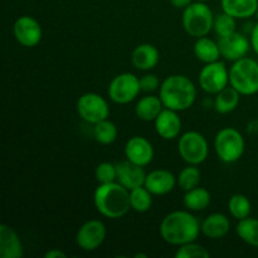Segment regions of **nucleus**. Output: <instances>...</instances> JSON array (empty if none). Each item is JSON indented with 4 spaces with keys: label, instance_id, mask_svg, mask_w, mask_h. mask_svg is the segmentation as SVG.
<instances>
[{
    "label": "nucleus",
    "instance_id": "obj_1",
    "mask_svg": "<svg viewBox=\"0 0 258 258\" xmlns=\"http://www.w3.org/2000/svg\"><path fill=\"white\" fill-rule=\"evenodd\" d=\"M201 222L190 211H174L166 214L160 223V236L171 246H183L194 242L202 233Z\"/></svg>",
    "mask_w": 258,
    "mask_h": 258
},
{
    "label": "nucleus",
    "instance_id": "obj_2",
    "mask_svg": "<svg viewBox=\"0 0 258 258\" xmlns=\"http://www.w3.org/2000/svg\"><path fill=\"white\" fill-rule=\"evenodd\" d=\"M93 204L105 218H122L131 209L130 190L118 181L98 184L93 193Z\"/></svg>",
    "mask_w": 258,
    "mask_h": 258
},
{
    "label": "nucleus",
    "instance_id": "obj_3",
    "mask_svg": "<svg viewBox=\"0 0 258 258\" xmlns=\"http://www.w3.org/2000/svg\"><path fill=\"white\" fill-rule=\"evenodd\" d=\"M159 97L164 107L174 111H186L197 100V87L193 81L184 75L168 76L161 82Z\"/></svg>",
    "mask_w": 258,
    "mask_h": 258
},
{
    "label": "nucleus",
    "instance_id": "obj_4",
    "mask_svg": "<svg viewBox=\"0 0 258 258\" xmlns=\"http://www.w3.org/2000/svg\"><path fill=\"white\" fill-rule=\"evenodd\" d=\"M214 14L204 2H193L183 10L181 24L186 34L194 38L206 37L214 25Z\"/></svg>",
    "mask_w": 258,
    "mask_h": 258
},
{
    "label": "nucleus",
    "instance_id": "obj_5",
    "mask_svg": "<svg viewBox=\"0 0 258 258\" xmlns=\"http://www.w3.org/2000/svg\"><path fill=\"white\" fill-rule=\"evenodd\" d=\"M229 85L242 96H253L258 93L257 60L243 57L233 62L229 68Z\"/></svg>",
    "mask_w": 258,
    "mask_h": 258
},
{
    "label": "nucleus",
    "instance_id": "obj_6",
    "mask_svg": "<svg viewBox=\"0 0 258 258\" xmlns=\"http://www.w3.org/2000/svg\"><path fill=\"white\" fill-rule=\"evenodd\" d=\"M246 141L241 131L234 127H224L218 131L214 139V150L221 161L233 164L243 156Z\"/></svg>",
    "mask_w": 258,
    "mask_h": 258
},
{
    "label": "nucleus",
    "instance_id": "obj_7",
    "mask_svg": "<svg viewBox=\"0 0 258 258\" xmlns=\"http://www.w3.org/2000/svg\"><path fill=\"white\" fill-rule=\"evenodd\" d=\"M178 153L186 164L201 165L209 155V144L203 134L186 131L179 136Z\"/></svg>",
    "mask_w": 258,
    "mask_h": 258
},
{
    "label": "nucleus",
    "instance_id": "obj_8",
    "mask_svg": "<svg viewBox=\"0 0 258 258\" xmlns=\"http://www.w3.org/2000/svg\"><path fill=\"white\" fill-rule=\"evenodd\" d=\"M140 92V78L130 72H123L115 76L107 88L110 100L117 105H127L133 102Z\"/></svg>",
    "mask_w": 258,
    "mask_h": 258
},
{
    "label": "nucleus",
    "instance_id": "obj_9",
    "mask_svg": "<svg viewBox=\"0 0 258 258\" xmlns=\"http://www.w3.org/2000/svg\"><path fill=\"white\" fill-rule=\"evenodd\" d=\"M78 116L88 123L100 122L110 117V105L105 97L95 92L83 93L76 103Z\"/></svg>",
    "mask_w": 258,
    "mask_h": 258
},
{
    "label": "nucleus",
    "instance_id": "obj_10",
    "mask_svg": "<svg viewBox=\"0 0 258 258\" xmlns=\"http://www.w3.org/2000/svg\"><path fill=\"white\" fill-rule=\"evenodd\" d=\"M198 81L204 92L217 95L229 85V70L221 60L207 63L199 72Z\"/></svg>",
    "mask_w": 258,
    "mask_h": 258
},
{
    "label": "nucleus",
    "instance_id": "obj_11",
    "mask_svg": "<svg viewBox=\"0 0 258 258\" xmlns=\"http://www.w3.org/2000/svg\"><path fill=\"white\" fill-rule=\"evenodd\" d=\"M106 226L98 219H91L85 222L78 228L76 234V243L81 249L86 252H92L100 248L106 239Z\"/></svg>",
    "mask_w": 258,
    "mask_h": 258
},
{
    "label": "nucleus",
    "instance_id": "obj_12",
    "mask_svg": "<svg viewBox=\"0 0 258 258\" xmlns=\"http://www.w3.org/2000/svg\"><path fill=\"white\" fill-rule=\"evenodd\" d=\"M14 38L20 45L33 48L42 40L43 30L39 22L30 15H22L18 18L13 25Z\"/></svg>",
    "mask_w": 258,
    "mask_h": 258
},
{
    "label": "nucleus",
    "instance_id": "obj_13",
    "mask_svg": "<svg viewBox=\"0 0 258 258\" xmlns=\"http://www.w3.org/2000/svg\"><path fill=\"white\" fill-rule=\"evenodd\" d=\"M218 44L222 57L231 62H236L246 57L247 53L252 48L251 40L239 32H234L226 37H219Z\"/></svg>",
    "mask_w": 258,
    "mask_h": 258
},
{
    "label": "nucleus",
    "instance_id": "obj_14",
    "mask_svg": "<svg viewBox=\"0 0 258 258\" xmlns=\"http://www.w3.org/2000/svg\"><path fill=\"white\" fill-rule=\"evenodd\" d=\"M126 160L140 166H148L154 159V146L144 136H133L125 144Z\"/></svg>",
    "mask_w": 258,
    "mask_h": 258
},
{
    "label": "nucleus",
    "instance_id": "obj_15",
    "mask_svg": "<svg viewBox=\"0 0 258 258\" xmlns=\"http://www.w3.org/2000/svg\"><path fill=\"white\" fill-rule=\"evenodd\" d=\"M154 123H155L156 134L164 140H174L180 136L183 122L179 117L178 111L164 107Z\"/></svg>",
    "mask_w": 258,
    "mask_h": 258
},
{
    "label": "nucleus",
    "instance_id": "obj_16",
    "mask_svg": "<svg viewBox=\"0 0 258 258\" xmlns=\"http://www.w3.org/2000/svg\"><path fill=\"white\" fill-rule=\"evenodd\" d=\"M178 184L176 176L166 169H156L146 174L144 185L153 193V196H165L173 191Z\"/></svg>",
    "mask_w": 258,
    "mask_h": 258
},
{
    "label": "nucleus",
    "instance_id": "obj_17",
    "mask_svg": "<svg viewBox=\"0 0 258 258\" xmlns=\"http://www.w3.org/2000/svg\"><path fill=\"white\" fill-rule=\"evenodd\" d=\"M116 168H117V180L116 181H118L128 190H133L145 184L146 173L144 170V166L125 160L116 164Z\"/></svg>",
    "mask_w": 258,
    "mask_h": 258
},
{
    "label": "nucleus",
    "instance_id": "obj_18",
    "mask_svg": "<svg viewBox=\"0 0 258 258\" xmlns=\"http://www.w3.org/2000/svg\"><path fill=\"white\" fill-rule=\"evenodd\" d=\"M160 60V53L155 45L141 43L131 53V63L139 71L148 72L155 68Z\"/></svg>",
    "mask_w": 258,
    "mask_h": 258
},
{
    "label": "nucleus",
    "instance_id": "obj_19",
    "mask_svg": "<svg viewBox=\"0 0 258 258\" xmlns=\"http://www.w3.org/2000/svg\"><path fill=\"white\" fill-rule=\"evenodd\" d=\"M24 254L20 237L12 227L0 224V257L20 258Z\"/></svg>",
    "mask_w": 258,
    "mask_h": 258
},
{
    "label": "nucleus",
    "instance_id": "obj_20",
    "mask_svg": "<svg viewBox=\"0 0 258 258\" xmlns=\"http://www.w3.org/2000/svg\"><path fill=\"white\" fill-rule=\"evenodd\" d=\"M202 233L211 239H221L231 231V221L226 214L212 213L201 224Z\"/></svg>",
    "mask_w": 258,
    "mask_h": 258
},
{
    "label": "nucleus",
    "instance_id": "obj_21",
    "mask_svg": "<svg viewBox=\"0 0 258 258\" xmlns=\"http://www.w3.org/2000/svg\"><path fill=\"white\" fill-rule=\"evenodd\" d=\"M222 12L236 19H248L256 15L258 0H221Z\"/></svg>",
    "mask_w": 258,
    "mask_h": 258
},
{
    "label": "nucleus",
    "instance_id": "obj_22",
    "mask_svg": "<svg viewBox=\"0 0 258 258\" xmlns=\"http://www.w3.org/2000/svg\"><path fill=\"white\" fill-rule=\"evenodd\" d=\"M163 108L164 105L159 96L148 95L138 101L135 106V113L141 121L150 122V121H155V118L163 111Z\"/></svg>",
    "mask_w": 258,
    "mask_h": 258
},
{
    "label": "nucleus",
    "instance_id": "obj_23",
    "mask_svg": "<svg viewBox=\"0 0 258 258\" xmlns=\"http://www.w3.org/2000/svg\"><path fill=\"white\" fill-rule=\"evenodd\" d=\"M193 52L197 59L201 60L204 64L216 62V60H219V58L222 57L218 42L211 39L207 35L206 37L197 38V42L194 43Z\"/></svg>",
    "mask_w": 258,
    "mask_h": 258
},
{
    "label": "nucleus",
    "instance_id": "obj_24",
    "mask_svg": "<svg viewBox=\"0 0 258 258\" xmlns=\"http://www.w3.org/2000/svg\"><path fill=\"white\" fill-rule=\"evenodd\" d=\"M241 93L234 90L231 85L227 86L226 88L218 92L214 98V110L221 115H227L232 111L236 110L239 105L241 100Z\"/></svg>",
    "mask_w": 258,
    "mask_h": 258
},
{
    "label": "nucleus",
    "instance_id": "obj_25",
    "mask_svg": "<svg viewBox=\"0 0 258 258\" xmlns=\"http://www.w3.org/2000/svg\"><path fill=\"white\" fill-rule=\"evenodd\" d=\"M212 202V196L209 190L202 186L190 189L185 191L183 198V204L188 211L190 212H202L209 207Z\"/></svg>",
    "mask_w": 258,
    "mask_h": 258
},
{
    "label": "nucleus",
    "instance_id": "obj_26",
    "mask_svg": "<svg viewBox=\"0 0 258 258\" xmlns=\"http://www.w3.org/2000/svg\"><path fill=\"white\" fill-rule=\"evenodd\" d=\"M236 233L244 243L249 246L258 248V219L247 218L238 221V224L236 227Z\"/></svg>",
    "mask_w": 258,
    "mask_h": 258
},
{
    "label": "nucleus",
    "instance_id": "obj_27",
    "mask_svg": "<svg viewBox=\"0 0 258 258\" xmlns=\"http://www.w3.org/2000/svg\"><path fill=\"white\" fill-rule=\"evenodd\" d=\"M92 134L95 140L98 144H102V145H111L116 141L118 135L117 127H116L115 123L112 121H110L108 118L106 120L100 121V122L95 123L92 128Z\"/></svg>",
    "mask_w": 258,
    "mask_h": 258
},
{
    "label": "nucleus",
    "instance_id": "obj_28",
    "mask_svg": "<svg viewBox=\"0 0 258 258\" xmlns=\"http://www.w3.org/2000/svg\"><path fill=\"white\" fill-rule=\"evenodd\" d=\"M131 209L138 213H146L153 207V193L145 185L130 190Z\"/></svg>",
    "mask_w": 258,
    "mask_h": 258
},
{
    "label": "nucleus",
    "instance_id": "obj_29",
    "mask_svg": "<svg viewBox=\"0 0 258 258\" xmlns=\"http://www.w3.org/2000/svg\"><path fill=\"white\" fill-rule=\"evenodd\" d=\"M176 180H178L179 188L184 191H188L190 189L197 188V186H199L202 180L201 169L198 168V165H190V164H188L178 174Z\"/></svg>",
    "mask_w": 258,
    "mask_h": 258
},
{
    "label": "nucleus",
    "instance_id": "obj_30",
    "mask_svg": "<svg viewBox=\"0 0 258 258\" xmlns=\"http://www.w3.org/2000/svg\"><path fill=\"white\" fill-rule=\"evenodd\" d=\"M228 212L234 219L241 221L251 216V201L243 194H233L228 201Z\"/></svg>",
    "mask_w": 258,
    "mask_h": 258
},
{
    "label": "nucleus",
    "instance_id": "obj_31",
    "mask_svg": "<svg viewBox=\"0 0 258 258\" xmlns=\"http://www.w3.org/2000/svg\"><path fill=\"white\" fill-rule=\"evenodd\" d=\"M213 29L218 37H226L237 32V19L227 13L222 12L214 18Z\"/></svg>",
    "mask_w": 258,
    "mask_h": 258
},
{
    "label": "nucleus",
    "instance_id": "obj_32",
    "mask_svg": "<svg viewBox=\"0 0 258 258\" xmlns=\"http://www.w3.org/2000/svg\"><path fill=\"white\" fill-rule=\"evenodd\" d=\"M211 256L208 249L197 241L179 246L175 252V258H208Z\"/></svg>",
    "mask_w": 258,
    "mask_h": 258
},
{
    "label": "nucleus",
    "instance_id": "obj_33",
    "mask_svg": "<svg viewBox=\"0 0 258 258\" xmlns=\"http://www.w3.org/2000/svg\"><path fill=\"white\" fill-rule=\"evenodd\" d=\"M96 180L98 184H107L117 180V168L116 164L110 163V161H103L96 166L95 170Z\"/></svg>",
    "mask_w": 258,
    "mask_h": 258
},
{
    "label": "nucleus",
    "instance_id": "obj_34",
    "mask_svg": "<svg viewBox=\"0 0 258 258\" xmlns=\"http://www.w3.org/2000/svg\"><path fill=\"white\" fill-rule=\"evenodd\" d=\"M161 86L160 80L156 75H153V73H146L143 77L140 78V87L141 91L146 93L155 92L156 90H159Z\"/></svg>",
    "mask_w": 258,
    "mask_h": 258
},
{
    "label": "nucleus",
    "instance_id": "obj_35",
    "mask_svg": "<svg viewBox=\"0 0 258 258\" xmlns=\"http://www.w3.org/2000/svg\"><path fill=\"white\" fill-rule=\"evenodd\" d=\"M251 47L253 52L258 55V23L251 30Z\"/></svg>",
    "mask_w": 258,
    "mask_h": 258
},
{
    "label": "nucleus",
    "instance_id": "obj_36",
    "mask_svg": "<svg viewBox=\"0 0 258 258\" xmlns=\"http://www.w3.org/2000/svg\"><path fill=\"white\" fill-rule=\"evenodd\" d=\"M45 258H66L67 257V253H64L63 251L58 248H53L50 251H48L47 253L44 254Z\"/></svg>",
    "mask_w": 258,
    "mask_h": 258
},
{
    "label": "nucleus",
    "instance_id": "obj_37",
    "mask_svg": "<svg viewBox=\"0 0 258 258\" xmlns=\"http://www.w3.org/2000/svg\"><path fill=\"white\" fill-rule=\"evenodd\" d=\"M170 3L174 8H176V9L184 10L186 7H189V5L193 3V0H170Z\"/></svg>",
    "mask_w": 258,
    "mask_h": 258
},
{
    "label": "nucleus",
    "instance_id": "obj_38",
    "mask_svg": "<svg viewBox=\"0 0 258 258\" xmlns=\"http://www.w3.org/2000/svg\"><path fill=\"white\" fill-rule=\"evenodd\" d=\"M197 2H204V3H207V2H208V0H197Z\"/></svg>",
    "mask_w": 258,
    "mask_h": 258
},
{
    "label": "nucleus",
    "instance_id": "obj_39",
    "mask_svg": "<svg viewBox=\"0 0 258 258\" xmlns=\"http://www.w3.org/2000/svg\"><path fill=\"white\" fill-rule=\"evenodd\" d=\"M256 18H257V20H258V8H257V12H256Z\"/></svg>",
    "mask_w": 258,
    "mask_h": 258
}]
</instances>
